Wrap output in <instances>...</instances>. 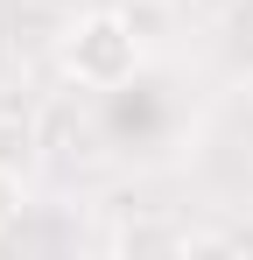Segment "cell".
<instances>
[{"label": "cell", "instance_id": "obj_1", "mask_svg": "<svg viewBox=\"0 0 253 260\" xmlns=\"http://www.w3.org/2000/svg\"><path fill=\"white\" fill-rule=\"evenodd\" d=\"M134 63H141V36L126 28L120 7H99V14H84L78 28L64 36V71L91 91H120L134 78Z\"/></svg>", "mask_w": 253, "mask_h": 260}, {"label": "cell", "instance_id": "obj_2", "mask_svg": "<svg viewBox=\"0 0 253 260\" xmlns=\"http://www.w3.org/2000/svg\"><path fill=\"white\" fill-rule=\"evenodd\" d=\"M36 148H42V134H36L28 113H0V169L28 176V169H36Z\"/></svg>", "mask_w": 253, "mask_h": 260}, {"label": "cell", "instance_id": "obj_3", "mask_svg": "<svg viewBox=\"0 0 253 260\" xmlns=\"http://www.w3.org/2000/svg\"><path fill=\"white\" fill-rule=\"evenodd\" d=\"M120 14H126V28L141 36V49H148V43H162V36H169V7H162V0H126Z\"/></svg>", "mask_w": 253, "mask_h": 260}, {"label": "cell", "instance_id": "obj_4", "mask_svg": "<svg viewBox=\"0 0 253 260\" xmlns=\"http://www.w3.org/2000/svg\"><path fill=\"white\" fill-rule=\"evenodd\" d=\"M21 183H28V176H7V169H0V225L21 211Z\"/></svg>", "mask_w": 253, "mask_h": 260}]
</instances>
